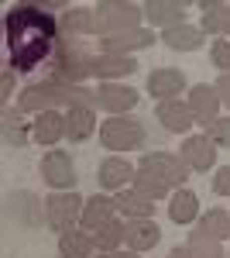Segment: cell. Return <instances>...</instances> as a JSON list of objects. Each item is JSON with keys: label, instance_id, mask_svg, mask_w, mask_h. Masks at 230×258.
<instances>
[{"label": "cell", "instance_id": "6da1fadb", "mask_svg": "<svg viewBox=\"0 0 230 258\" xmlns=\"http://www.w3.org/2000/svg\"><path fill=\"white\" fill-rule=\"evenodd\" d=\"M4 31H7V59L21 73L41 66L55 45V21L41 7H14L4 21Z\"/></svg>", "mask_w": 230, "mask_h": 258}, {"label": "cell", "instance_id": "7a4b0ae2", "mask_svg": "<svg viewBox=\"0 0 230 258\" xmlns=\"http://www.w3.org/2000/svg\"><path fill=\"white\" fill-rule=\"evenodd\" d=\"M96 93H86L83 86H69V83H35V86H28L24 93H21L18 107L21 110H38V114H45V110H52V107H58V103H69V107H86L90 100H93Z\"/></svg>", "mask_w": 230, "mask_h": 258}, {"label": "cell", "instance_id": "3957f363", "mask_svg": "<svg viewBox=\"0 0 230 258\" xmlns=\"http://www.w3.org/2000/svg\"><path fill=\"white\" fill-rule=\"evenodd\" d=\"M144 14V7H137V4H127V0H107V4H100L93 11V31L96 35H124V31H134L137 21Z\"/></svg>", "mask_w": 230, "mask_h": 258}, {"label": "cell", "instance_id": "277c9868", "mask_svg": "<svg viewBox=\"0 0 230 258\" xmlns=\"http://www.w3.org/2000/svg\"><path fill=\"white\" fill-rule=\"evenodd\" d=\"M83 207H86V200H79L76 193H52L45 200V224L58 234H65L83 217Z\"/></svg>", "mask_w": 230, "mask_h": 258}, {"label": "cell", "instance_id": "5b68a950", "mask_svg": "<svg viewBox=\"0 0 230 258\" xmlns=\"http://www.w3.org/2000/svg\"><path fill=\"white\" fill-rule=\"evenodd\" d=\"M100 141H103V148H114V152L141 148V141H144V127H141V120H134V117L103 120V127H100Z\"/></svg>", "mask_w": 230, "mask_h": 258}, {"label": "cell", "instance_id": "8992f818", "mask_svg": "<svg viewBox=\"0 0 230 258\" xmlns=\"http://www.w3.org/2000/svg\"><path fill=\"white\" fill-rule=\"evenodd\" d=\"M137 169H141V172H148V176H155L158 182H165L169 189L182 186V179H186V162L179 159V155H169V152L141 155V165H137Z\"/></svg>", "mask_w": 230, "mask_h": 258}, {"label": "cell", "instance_id": "52a82bcc", "mask_svg": "<svg viewBox=\"0 0 230 258\" xmlns=\"http://www.w3.org/2000/svg\"><path fill=\"white\" fill-rule=\"evenodd\" d=\"M41 203L45 200H38L35 193H28V189H18V193H11L7 197V214L14 217V224H21V227H38L41 217H45V210H41Z\"/></svg>", "mask_w": 230, "mask_h": 258}, {"label": "cell", "instance_id": "ba28073f", "mask_svg": "<svg viewBox=\"0 0 230 258\" xmlns=\"http://www.w3.org/2000/svg\"><path fill=\"white\" fill-rule=\"evenodd\" d=\"M41 176L48 186H55V189H69L72 193V182H76V172H72V162L65 152H48L45 159H41Z\"/></svg>", "mask_w": 230, "mask_h": 258}, {"label": "cell", "instance_id": "9c48e42d", "mask_svg": "<svg viewBox=\"0 0 230 258\" xmlns=\"http://www.w3.org/2000/svg\"><path fill=\"white\" fill-rule=\"evenodd\" d=\"M137 90L131 86H120V83H103L100 90H96V103L103 107V110H110V114H124V110H134L137 107Z\"/></svg>", "mask_w": 230, "mask_h": 258}, {"label": "cell", "instance_id": "30bf717a", "mask_svg": "<svg viewBox=\"0 0 230 258\" xmlns=\"http://www.w3.org/2000/svg\"><path fill=\"white\" fill-rule=\"evenodd\" d=\"M189 110H192V117L199 120L203 127H210L213 120L220 117V97H216V90H213V86H206V83L192 86V93H189Z\"/></svg>", "mask_w": 230, "mask_h": 258}, {"label": "cell", "instance_id": "8fae6325", "mask_svg": "<svg viewBox=\"0 0 230 258\" xmlns=\"http://www.w3.org/2000/svg\"><path fill=\"white\" fill-rule=\"evenodd\" d=\"M182 162L189 169H196V172H206V169H213V162H216V145L206 135H192L182 145Z\"/></svg>", "mask_w": 230, "mask_h": 258}, {"label": "cell", "instance_id": "7c38bea8", "mask_svg": "<svg viewBox=\"0 0 230 258\" xmlns=\"http://www.w3.org/2000/svg\"><path fill=\"white\" fill-rule=\"evenodd\" d=\"M155 117L162 120V127L165 131H172V135H182V131H189L192 117L189 103H182V100H162L158 103V110H155Z\"/></svg>", "mask_w": 230, "mask_h": 258}, {"label": "cell", "instance_id": "4fadbf2b", "mask_svg": "<svg viewBox=\"0 0 230 258\" xmlns=\"http://www.w3.org/2000/svg\"><path fill=\"white\" fill-rule=\"evenodd\" d=\"M151 41H155L151 31L134 28V31H124V35H110V38H103V55H127V52H134V48H148Z\"/></svg>", "mask_w": 230, "mask_h": 258}, {"label": "cell", "instance_id": "5bb4252c", "mask_svg": "<svg viewBox=\"0 0 230 258\" xmlns=\"http://www.w3.org/2000/svg\"><path fill=\"white\" fill-rule=\"evenodd\" d=\"M158 238H162V231H158V224L151 217L124 224V241L131 244V251H148V248L158 244Z\"/></svg>", "mask_w": 230, "mask_h": 258}, {"label": "cell", "instance_id": "9a60e30c", "mask_svg": "<svg viewBox=\"0 0 230 258\" xmlns=\"http://www.w3.org/2000/svg\"><path fill=\"white\" fill-rule=\"evenodd\" d=\"M144 18L151 21V24H165V31H169V28L182 24L186 4H179V0H148L144 4Z\"/></svg>", "mask_w": 230, "mask_h": 258}, {"label": "cell", "instance_id": "2e32d148", "mask_svg": "<svg viewBox=\"0 0 230 258\" xmlns=\"http://www.w3.org/2000/svg\"><path fill=\"white\" fill-rule=\"evenodd\" d=\"M148 90H151V97L175 100L186 90V76H182L179 69H155L151 76H148Z\"/></svg>", "mask_w": 230, "mask_h": 258}, {"label": "cell", "instance_id": "e0dca14e", "mask_svg": "<svg viewBox=\"0 0 230 258\" xmlns=\"http://www.w3.org/2000/svg\"><path fill=\"white\" fill-rule=\"evenodd\" d=\"M31 138L38 145H55V141L65 138V117L55 114V110H45L38 114V120L31 124Z\"/></svg>", "mask_w": 230, "mask_h": 258}, {"label": "cell", "instance_id": "ac0fdd59", "mask_svg": "<svg viewBox=\"0 0 230 258\" xmlns=\"http://www.w3.org/2000/svg\"><path fill=\"white\" fill-rule=\"evenodd\" d=\"M90 73L93 76H103V80L131 76V73H137V62L131 55H96V59H90Z\"/></svg>", "mask_w": 230, "mask_h": 258}, {"label": "cell", "instance_id": "d6986e66", "mask_svg": "<svg viewBox=\"0 0 230 258\" xmlns=\"http://www.w3.org/2000/svg\"><path fill=\"white\" fill-rule=\"evenodd\" d=\"M134 176H137V172L131 169V162H127V159H117V155H114V159L100 162V182H103L107 189H124Z\"/></svg>", "mask_w": 230, "mask_h": 258}, {"label": "cell", "instance_id": "ffe728a7", "mask_svg": "<svg viewBox=\"0 0 230 258\" xmlns=\"http://www.w3.org/2000/svg\"><path fill=\"white\" fill-rule=\"evenodd\" d=\"M114 210L117 203L107 197H93L86 200V207H83V217H79V224H83V231L90 234V231H96L100 224H107V220H114Z\"/></svg>", "mask_w": 230, "mask_h": 258}, {"label": "cell", "instance_id": "44dd1931", "mask_svg": "<svg viewBox=\"0 0 230 258\" xmlns=\"http://www.w3.org/2000/svg\"><path fill=\"white\" fill-rule=\"evenodd\" d=\"M93 127H96V114L90 107H69V114H65V138L69 141L90 138Z\"/></svg>", "mask_w": 230, "mask_h": 258}, {"label": "cell", "instance_id": "7402d4cb", "mask_svg": "<svg viewBox=\"0 0 230 258\" xmlns=\"http://www.w3.org/2000/svg\"><path fill=\"white\" fill-rule=\"evenodd\" d=\"M203 31L210 35H230V4L220 0H203Z\"/></svg>", "mask_w": 230, "mask_h": 258}, {"label": "cell", "instance_id": "603a6c76", "mask_svg": "<svg viewBox=\"0 0 230 258\" xmlns=\"http://www.w3.org/2000/svg\"><path fill=\"white\" fill-rule=\"evenodd\" d=\"M114 203H117L120 214H127V217H134V220H144V217L155 214V203L144 193H137V189H120Z\"/></svg>", "mask_w": 230, "mask_h": 258}, {"label": "cell", "instance_id": "cb8c5ba5", "mask_svg": "<svg viewBox=\"0 0 230 258\" xmlns=\"http://www.w3.org/2000/svg\"><path fill=\"white\" fill-rule=\"evenodd\" d=\"M162 38H165V45H169L172 52H196V48L203 45V31L192 28V24H179V28H169Z\"/></svg>", "mask_w": 230, "mask_h": 258}, {"label": "cell", "instance_id": "d4e9b609", "mask_svg": "<svg viewBox=\"0 0 230 258\" xmlns=\"http://www.w3.org/2000/svg\"><path fill=\"white\" fill-rule=\"evenodd\" d=\"M93 248L96 244L86 231H65V234H58V255L62 258H86Z\"/></svg>", "mask_w": 230, "mask_h": 258}, {"label": "cell", "instance_id": "484cf974", "mask_svg": "<svg viewBox=\"0 0 230 258\" xmlns=\"http://www.w3.org/2000/svg\"><path fill=\"white\" fill-rule=\"evenodd\" d=\"M196 214H199V200H196V193L179 189V193L172 197V203H169V217H172L175 224H192Z\"/></svg>", "mask_w": 230, "mask_h": 258}, {"label": "cell", "instance_id": "4316f807", "mask_svg": "<svg viewBox=\"0 0 230 258\" xmlns=\"http://www.w3.org/2000/svg\"><path fill=\"white\" fill-rule=\"evenodd\" d=\"M90 238L100 251H114L117 244L124 241V224H117V220H107V224H100L96 231H90Z\"/></svg>", "mask_w": 230, "mask_h": 258}, {"label": "cell", "instance_id": "83f0119b", "mask_svg": "<svg viewBox=\"0 0 230 258\" xmlns=\"http://www.w3.org/2000/svg\"><path fill=\"white\" fill-rule=\"evenodd\" d=\"M199 231L203 234H210V238H227L230 234V214L227 210H206L203 217H199Z\"/></svg>", "mask_w": 230, "mask_h": 258}, {"label": "cell", "instance_id": "f1b7e54d", "mask_svg": "<svg viewBox=\"0 0 230 258\" xmlns=\"http://www.w3.org/2000/svg\"><path fill=\"white\" fill-rule=\"evenodd\" d=\"M189 248L196 258H223V248H220V241L210 238V234H203V231H192L189 234Z\"/></svg>", "mask_w": 230, "mask_h": 258}, {"label": "cell", "instance_id": "f546056e", "mask_svg": "<svg viewBox=\"0 0 230 258\" xmlns=\"http://www.w3.org/2000/svg\"><path fill=\"white\" fill-rule=\"evenodd\" d=\"M93 11H86V7H76V11H65L62 14V28L65 31H76V35H93Z\"/></svg>", "mask_w": 230, "mask_h": 258}, {"label": "cell", "instance_id": "4dcf8cb0", "mask_svg": "<svg viewBox=\"0 0 230 258\" xmlns=\"http://www.w3.org/2000/svg\"><path fill=\"white\" fill-rule=\"evenodd\" d=\"M28 131H24V120L18 117V114H11V110H4V141L7 145H14V148H21V145H28Z\"/></svg>", "mask_w": 230, "mask_h": 258}, {"label": "cell", "instance_id": "1f68e13d", "mask_svg": "<svg viewBox=\"0 0 230 258\" xmlns=\"http://www.w3.org/2000/svg\"><path fill=\"white\" fill-rule=\"evenodd\" d=\"M134 189H137V193H144L148 200H162V197H169V193H172L165 182H158L155 176L141 172V169H137V176H134Z\"/></svg>", "mask_w": 230, "mask_h": 258}, {"label": "cell", "instance_id": "d6a6232c", "mask_svg": "<svg viewBox=\"0 0 230 258\" xmlns=\"http://www.w3.org/2000/svg\"><path fill=\"white\" fill-rule=\"evenodd\" d=\"M206 138L213 141V145H223V148H230V117H216L206 127Z\"/></svg>", "mask_w": 230, "mask_h": 258}, {"label": "cell", "instance_id": "836d02e7", "mask_svg": "<svg viewBox=\"0 0 230 258\" xmlns=\"http://www.w3.org/2000/svg\"><path fill=\"white\" fill-rule=\"evenodd\" d=\"M210 59L216 69H223V73H230V41H213V48H210Z\"/></svg>", "mask_w": 230, "mask_h": 258}, {"label": "cell", "instance_id": "e575fe53", "mask_svg": "<svg viewBox=\"0 0 230 258\" xmlns=\"http://www.w3.org/2000/svg\"><path fill=\"white\" fill-rule=\"evenodd\" d=\"M213 193H220V197H230V165L216 169V176H213Z\"/></svg>", "mask_w": 230, "mask_h": 258}, {"label": "cell", "instance_id": "d590c367", "mask_svg": "<svg viewBox=\"0 0 230 258\" xmlns=\"http://www.w3.org/2000/svg\"><path fill=\"white\" fill-rule=\"evenodd\" d=\"M213 90H216V97H220V103H227V107H230V73H223L220 80L213 83Z\"/></svg>", "mask_w": 230, "mask_h": 258}, {"label": "cell", "instance_id": "8d00e7d4", "mask_svg": "<svg viewBox=\"0 0 230 258\" xmlns=\"http://www.w3.org/2000/svg\"><path fill=\"white\" fill-rule=\"evenodd\" d=\"M169 258H196V255H192L189 248H175V251H172V255H169Z\"/></svg>", "mask_w": 230, "mask_h": 258}, {"label": "cell", "instance_id": "74e56055", "mask_svg": "<svg viewBox=\"0 0 230 258\" xmlns=\"http://www.w3.org/2000/svg\"><path fill=\"white\" fill-rule=\"evenodd\" d=\"M110 258H137L134 251H124V255H110Z\"/></svg>", "mask_w": 230, "mask_h": 258}]
</instances>
